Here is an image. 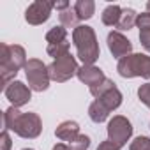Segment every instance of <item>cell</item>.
Wrapping results in <instances>:
<instances>
[{"label":"cell","instance_id":"cell-29","mask_svg":"<svg viewBox=\"0 0 150 150\" xmlns=\"http://www.w3.org/2000/svg\"><path fill=\"white\" fill-rule=\"evenodd\" d=\"M23 150H34V148H23Z\"/></svg>","mask_w":150,"mask_h":150},{"label":"cell","instance_id":"cell-5","mask_svg":"<svg viewBox=\"0 0 150 150\" xmlns=\"http://www.w3.org/2000/svg\"><path fill=\"white\" fill-rule=\"evenodd\" d=\"M117 71L122 78L150 80V57L145 53H131L118 60Z\"/></svg>","mask_w":150,"mask_h":150},{"label":"cell","instance_id":"cell-8","mask_svg":"<svg viewBox=\"0 0 150 150\" xmlns=\"http://www.w3.org/2000/svg\"><path fill=\"white\" fill-rule=\"evenodd\" d=\"M106 131H108V139L113 141L115 145H118V146L122 148V146L129 141V138L132 136V124H131L125 117L117 115V117H113V118L108 122Z\"/></svg>","mask_w":150,"mask_h":150},{"label":"cell","instance_id":"cell-28","mask_svg":"<svg viewBox=\"0 0 150 150\" xmlns=\"http://www.w3.org/2000/svg\"><path fill=\"white\" fill-rule=\"evenodd\" d=\"M146 13H150V0L146 2Z\"/></svg>","mask_w":150,"mask_h":150},{"label":"cell","instance_id":"cell-15","mask_svg":"<svg viewBox=\"0 0 150 150\" xmlns=\"http://www.w3.org/2000/svg\"><path fill=\"white\" fill-rule=\"evenodd\" d=\"M74 11H76V16L80 21H85V20H90L96 13V4L92 0H78L76 4L72 6Z\"/></svg>","mask_w":150,"mask_h":150},{"label":"cell","instance_id":"cell-18","mask_svg":"<svg viewBox=\"0 0 150 150\" xmlns=\"http://www.w3.org/2000/svg\"><path fill=\"white\" fill-rule=\"evenodd\" d=\"M136 11L134 9H124L122 11V18H120V23H118V28L120 30H131L134 25H136Z\"/></svg>","mask_w":150,"mask_h":150},{"label":"cell","instance_id":"cell-26","mask_svg":"<svg viewBox=\"0 0 150 150\" xmlns=\"http://www.w3.org/2000/svg\"><path fill=\"white\" fill-rule=\"evenodd\" d=\"M97 150H120V146H118V145H115L113 141L106 139V141H103V143L97 146Z\"/></svg>","mask_w":150,"mask_h":150},{"label":"cell","instance_id":"cell-3","mask_svg":"<svg viewBox=\"0 0 150 150\" xmlns=\"http://www.w3.org/2000/svg\"><path fill=\"white\" fill-rule=\"evenodd\" d=\"M72 42L76 46L78 58L83 62V65H94L96 60L101 55L99 42L96 37V32L88 25H80L72 30Z\"/></svg>","mask_w":150,"mask_h":150},{"label":"cell","instance_id":"cell-23","mask_svg":"<svg viewBox=\"0 0 150 150\" xmlns=\"http://www.w3.org/2000/svg\"><path fill=\"white\" fill-rule=\"evenodd\" d=\"M136 25H138L139 32H141V30H148V28H150V13H141V14H138Z\"/></svg>","mask_w":150,"mask_h":150},{"label":"cell","instance_id":"cell-6","mask_svg":"<svg viewBox=\"0 0 150 150\" xmlns=\"http://www.w3.org/2000/svg\"><path fill=\"white\" fill-rule=\"evenodd\" d=\"M25 76H27L30 90H34V92L48 90L51 78H50V72H48V65L42 64V60L28 58V62L25 65Z\"/></svg>","mask_w":150,"mask_h":150},{"label":"cell","instance_id":"cell-22","mask_svg":"<svg viewBox=\"0 0 150 150\" xmlns=\"http://www.w3.org/2000/svg\"><path fill=\"white\" fill-rule=\"evenodd\" d=\"M111 87H115V83H113L111 80H108V78H106V80H104V81H103L99 87H96V88H90V94H92V96L97 99L101 94H104V92H106V90H110Z\"/></svg>","mask_w":150,"mask_h":150},{"label":"cell","instance_id":"cell-1","mask_svg":"<svg viewBox=\"0 0 150 150\" xmlns=\"http://www.w3.org/2000/svg\"><path fill=\"white\" fill-rule=\"evenodd\" d=\"M4 127H6V131H13L14 134L21 136L25 139H34L41 134L42 122L37 113H34V111L21 113L18 108L11 106L4 111Z\"/></svg>","mask_w":150,"mask_h":150},{"label":"cell","instance_id":"cell-21","mask_svg":"<svg viewBox=\"0 0 150 150\" xmlns=\"http://www.w3.org/2000/svg\"><path fill=\"white\" fill-rule=\"evenodd\" d=\"M138 97H139V101L150 110V83H145V85H141V87L138 88Z\"/></svg>","mask_w":150,"mask_h":150},{"label":"cell","instance_id":"cell-4","mask_svg":"<svg viewBox=\"0 0 150 150\" xmlns=\"http://www.w3.org/2000/svg\"><path fill=\"white\" fill-rule=\"evenodd\" d=\"M122 92L115 87H111L110 90H106L104 94H101L90 106H88V117L92 122L96 124H101L104 122L111 111H115L120 104H122Z\"/></svg>","mask_w":150,"mask_h":150},{"label":"cell","instance_id":"cell-14","mask_svg":"<svg viewBox=\"0 0 150 150\" xmlns=\"http://www.w3.org/2000/svg\"><path fill=\"white\" fill-rule=\"evenodd\" d=\"M122 11H124V9H122L120 6H117V4H111V6H108V7L103 11V16H101L103 23H104L106 27L118 28L120 18H122Z\"/></svg>","mask_w":150,"mask_h":150},{"label":"cell","instance_id":"cell-16","mask_svg":"<svg viewBox=\"0 0 150 150\" xmlns=\"http://www.w3.org/2000/svg\"><path fill=\"white\" fill-rule=\"evenodd\" d=\"M46 42L48 44H62V42H67V28H64L62 25L50 28L46 32Z\"/></svg>","mask_w":150,"mask_h":150},{"label":"cell","instance_id":"cell-12","mask_svg":"<svg viewBox=\"0 0 150 150\" xmlns=\"http://www.w3.org/2000/svg\"><path fill=\"white\" fill-rule=\"evenodd\" d=\"M78 80L81 81V83H85V85H88V88H96V87H99L104 80H106V76H104V72L99 69V67H96V65H81L80 69H78Z\"/></svg>","mask_w":150,"mask_h":150},{"label":"cell","instance_id":"cell-19","mask_svg":"<svg viewBox=\"0 0 150 150\" xmlns=\"http://www.w3.org/2000/svg\"><path fill=\"white\" fill-rule=\"evenodd\" d=\"M67 145H71L72 150H87V148L90 146V138L85 136V134H80L74 141H71V143H67Z\"/></svg>","mask_w":150,"mask_h":150},{"label":"cell","instance_id":"cell-17","mask_svg":"<svg viewBox=\"0 0 150 150\" xmlns=\"http://www.w3.org/2000/svg\"><path fill=\"white\" fill-rule=\"evenodd\" d=\"M58 20H60V25L64 27V28H76V27H80L78 25V16H76V11H74V7H69V9H65V11H62L60 14H58Z\"/></svg>","mask_w":150,"mask_h":150},{"label":"cell","instance_id":"cell-20","mask_svg":"<svg viewBox=\"0 0 150 150\" xmlns=\"http://www.w3.org/2000/svg\"><path fill=\"white\" fill-rule=\"evenodd\" d=\"M129 150H150V138H146V136H138L134 141H131Z\"/></svg>","mask_w":150,"mask_h":150},{"label":"cell","instance_id":"cell-27","mask_svg":"<svg viewBox=\"0 0 150 150\" xmlns=\"http://www.w3.org/2000/svg\"><path fill=\"white\" fill-rule=\"evenodd\" d=\"M53 150H72V148H71V145H67V143H57V145L53 146Z\"/></svg>","mask_w":150,"mask_h":150},{"label":"cell","instance_id":"cell-11","mask_svg":"<svg viewBox=\"0 0 150 150\" xmlns=\"http://www.w3.org/2000/svg\"><path fill=\"white\" fill-rule=\"evenodd\" d=\"M108 50L115 58H124L132 53V44L131 41L118 30H113L108 34Z\"/></svg>","mask_w":150,"mask_h":150},{"label":"cell","instance_id":"cell-7","mask_svg":"<svg viewBox=\"0 0 150 150\" xmlns=\"http://www.w3.org/2000/svg\"><path fill=\"white\" fill-rule=\"evenodd\" d=\"M78 62H76V57H72L71 53H65L62 55L60 58L53 60L50 65H48V72H50V78L57 83H65L69 81L74 74H78Z\"/></svg>","mask_w":150,"mask_h":150},{"label":"cell","instance_id":"cell-2","mask_svg":"<svg viewBox=\"0 0 150 150\" xmlns=\"http://www.w3.org/2000/svg\"><path fill=\"white\" fill-rule=\"evenodd\" d=\"M27 53L23 46L20 44H0V72H2V87L6 88L11 80L14 81V76L18 71L27 65Z\"/></svg>","mask_w":150,"mask_h":150},{"label":"cell","instance_id":"cell-25","mask_svg":"<svg viewBox=\"0 0 150 150\" xmlns=\"http://www.w3.org/2000/svg\"><path fill=\"white\" fill-rule=\"evenodd\" d=\"M0 143H2V150H9L11 148V145H13V141H11V136H9V131H6L4 129V132H2V136H0Z\"/></svg>","mask_w":150,"mask_h":150},{"label":"cell","instance_id":"cell-24","mask_svg":"<svg viewBox=\"0 0 150 150\" xmlns=\"http://www.w3.org/2000/svg\"><path fill=\"white\" fill-rule=\"evenodd\" d=\"M139 42H141V46H143L146 51H150V28L139 32Z\"/></svg>","mask_w":150,"mask_h":150},{"label":"cell","instance_id":"cell-9","mask_svg":"<svg viewBox=\"0 0 150 150\" xmlns=\"http://www.w3.org/2000/svg\"><path fill=\"white\" fill-rule=\"evenodd\" d=\"M55 9V4L46 2V0H35L25 11V20L28 25H42L50 20L51 11Z\"/></svg>","mask_w":150,"mask_h":150},{"label":"cell","instance_id":"cell-10","mask_svg":"<svg viewBox=\"0 0 150 150\" xmlns=\"http://www.w3.org/2000/svg\"><path fill=\"white\" fill-rule=\"evenodd\" d=\"M4 94H6L7 101H9L14 108H21V106L28 104L30 99H32V90H30V87H27V85L21 83V81H11V83L4 88Z\"/></svg>","mask_w":150,"mask_h":150},{"label":"cell","instance_id":"cell-13","mask_svg":"<svg viewBox=\"0 0 150 150\" xmlns=\"http://www.w3.org/2000/svg\"><path fill=\"white\" fill-rule=\"evenodd\" d=\"M55 136L62 141H74L78 136H80V125L78 122H74V120H65L62 124H58V127L55 129Z\"/></svg>","mask_w":150,"mask_h":150}]
</instances>
